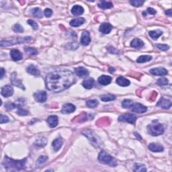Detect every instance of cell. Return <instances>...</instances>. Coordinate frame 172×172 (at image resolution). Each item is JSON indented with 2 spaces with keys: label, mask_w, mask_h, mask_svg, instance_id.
Wrapping results in <instances>:
<instances>
[{
  "label": "cell",
  "mask_w": 172,
  "mask_h": 172,
  "mask_svg": "<svg viewBox=\"0 0 172 172\" xmlns=\"http://www.w3.org/2000/svg\"><path fill=\"white\" fill-rule=\"evenodd\" d=\"M75 82V75L68 69L54 70L48 73L45 79L46 88L55 93L69 88Z\"/></svg>",
  "instance_id": "obj_1"
},
{
  "label": "cell",
  "mask_w": 172,
  "mask_h": 172,
  "mask_svg": "<svg viewBox=\"0 0 172 172\" xmlns=\"http://www.w3.org/2000/svg\"><path fill=\"white\" fill-rule=\"evenodd\" d=\"M26 161V159L16 161L5 156L4 161H3V165L8 171H18V170L24 169L26 167H25Z\"/></svg>",
  "instance_id": "obj_2"
},
{
  "label": "cell",
  "mask_w": 172,
  "mask_h": 172,
  "mask_svg": "<svg viewBox=\"0 0 172 172\" xmlns=\"http://www.w3.org/2000/svg\"><path fill=\"white\" fill-rule=\"evenodd\" d=\"M32 40V37L28 36V37H19L17 39H13L11 40H1V47L3 46H9L14 45L16 44H23V43L29 42L30 41Z\"/></svg>",
  "instance_id": "obj_3"
},
{
  "label": "cell",
  "mask_w": 172,
  "mask_h": 172,
  "mask_svg": "<svg viewBox=\"0 0 172 172\" xmlns=\"http://www.w3.org/2000/svg\"><path fill=\"white\" fill-rule=\"evenodd\" d=\"M98 160L100 163L105 165H109L111 166H116L117 162L114 158L108 154L104 150H101L98 155Z\"/></svg>",
  "instance_id": "obj_4"
},
{
  "label": "cell",
  "mask_w": 172,
  "mask_h": 172,
  "mask_svg": "<svg viewBox=\"0 0 172 172\" xmlns=\"http://www.w3.org/2000/svg\"><path fill=\"white\" fill-rule=\"evenodd\" d=\"M83 134L85 135L91 142V144L95 147H99L100 146V140L96 134L91 130H85L83 132Z\"/></svg>",
  "instance_id": "obj_5"
},
{
  "label": "cell",
  "mask_w": 172,
  "mask_h": 172,
  "mask_svg": "<svg viewBox=\"0 0 172 172\" xmlns=\"http://www.w3.org/2000/svg\"><path fill=\"white\" fill-rule=\"evenodd\" d=\"M164 128L161 124H151L148 126V132L152 136H159L163 133Z\"/></svg>",
  "instance_id": "obj_6"
},
{
  "label": "cell",
  "mask_w": 172,
  "mask_h": 172,
  "mask_svg": "<svg viewBox=\"0 0 172 172\" xmlns=\"http://www.w3.org/2000/svg\"><path fill=\"white\" fill-rule=\"evenodd\" d=\"M120 122H126L130 124H134L136 120V116L134 114H124L118 118Z\"/></svg>",
  "instance_id": "obj_7"
},
{
  "label": "cell",
  "mask_w": 172,
  "mask_h": 172,
  "mask_svg": "<svg viewBox=\"0 0 172 172\" xmlns=\"http://www.w3.org/2000/svg\"><path fill=\"white\" fill-rule=\"evenodd\" d=\"M1 95H2L3 96L5 97H10L13 95V87L9 85L3 86L2 88H1Z\"/></svg>",
  "instance_id": "obj_8"
},
{
  "label": "cell",
  "mask_w": 172,
  "mask_h": 172,
  "mask_svg": "<svg viewBox=\"0 0 172 172\" xmlns=\"http://www.w3.org/2000/svg\"><path fill=\"white\" fill-rule=\"evenodd\" d=\"M150 73L153 75L157 76H164L168 73L167 70L163 67H157L150 70Z\"/></svg>",
  "instance_id": "obj_9"
},
{
  "label": "cell",
  "mask_w": 172,
  "mask_h": 172,
  "mask_svg": "<svg viewBox=\"0 0 172 172\" xmlns=\"http://www.w3.org/2000/svg\"><path fill=\"white\" fill-rule=\"evenodd\" d=\"M34 98L38 102L42 103L46 100V92L44 91H37L34 94Z\"/></svg>",
  "instance_id": "obj_10"
},
{
  "label": "cell",
  "mask_w": 172,
  "mask_h": 172,
  "mask_svg": "<svg viewBox=\"0 0 172 172\" xmlns=\"http://www.w3.org/2000/svg\"><path fill=\"white\" fill-rule=\"evenodd\" d=\"M81 44L83 46H87L89 44V43L91 42V38H90V34L89 32L87 31H84L82 33L81 38Z\"/></svg>",
  "instance_id": "obj_11"
},
{
  "label": "cell",
  "mask_w": 172,
  "mask_h": 172,
  "mask_svg": "<svg viewBox=\"0 0 172 172\" xmlns=\"http://www.w3.org/2000/svg\"><path fill=\"white\" fill-rule=\"evenodd\" d=\"M157 106H159L163 109H169L171 106V101L168 99L161 97L157 103Z\"/></svg>",
  "instance_id": "obj_12"
},
{
  "label": "cell",
  "mask_w": 172,
  "mask_h": 172,
  "mask_svg": "<svg viewBox=\"0 0 172 172\" xmlns=\"http://www.w3.org/2000/svg\"><path fill=\"white\" fill-rule=\"evenodd\" d=\"M76 108L72 103H65L62 105L61 112L62 114H69V113L73 112L75 110Z\"/></svg>",
  "instance_id": "obj_13"
},
{
  "label": "cell",
  "mask_w": 172,
  "mask_h": 172,
  "mask_svg": "<svg viewBox=\"0 0 172 172\" xmlns=\"http://www.w3.org/2000/svg\"><path fill=\"white\" fill-rule=\"evenodd\" d=\"M146 110H147L146 108L140 103H134L133 106L132 108V110L134 112L138 113V114H142V113L145 112Z\"/></svg>",
  "instance_id": "obj_14"
},
{
  "label": "cell",
  "mask_w": 172,
  "mask_h": 172,
  "mask_svg": "<svg viewBox=\"0 0 172 172\" xmlns=\"http://www.w3.org/2000/svg\"><path fill=\"white\" fill-rule=\"evenodd\" d=\"M10 56L11 58L15 61H18V60L22 59L23 56L22 52L17 49H13L10 52Z\"/></svg>",
  "instance_id": "obj_15"
},
{
  "label": "cell",
  "mask_w": 172,
  "mask_h": 172,
  "mask_svg": "<svg viewBox=\"0 0 172 172\" xmlns=\"http://www.w3.org/2000/svg\"><path fill=\"white\" fill-rule=\"evenodd\" d=\"M11 83H12L13 85H14L15 86H17V87H20V88H22L23 89H24V85H23V84L22 83V81L18 79L17 78V75L15 73H13L11 74Z\"/></svg>",
  "instance_id": "obj_16"
},
{
  "label": "cell",
  "mask_w": 172,
  "mask_h": 172,
  "mask_svg": "<svg viewBox=\"0 0 172 172\" xmlns=\"http://www.w3.org/2000/svg\"><path fill=\"white\" fill-rule=\"evenodd\" d=\"M75 72L76 75L81 77H87V76H88L89 75L88 71H87L86 69H85L84 67H82L76 68L75 69Z\"/></svg>",
  "instance_id": "obj_17"
},
{
  "label": "cell",
  "mask_w": 172,
  "mask_h": 172,
  "mask_svg": "<svg viewBox=\"0 0 172 172\" xmlns=\"http://www.w3.org/2000/svg\"><path fill=\"white\" fill-rule=\"evenodd\" d=\"M46 121H47L48 124L50 128H54V127L57 126L58 124V117L55 116V115H52V116L48 117Z\"/></svg>",
  "instance_id": "obj_18"
},
{
  "label": "cell",
  "mask_w": 172,
  "mask_h": 172,
  "mask_svg": "<svg viewBox=\"0 0 172 172\" xmlns=\"http://www.w3.org/2000/svg\"><path fill=\"white\" fill-rule=\"evenodd\" d=\"M112 25L108 24V23H103V24H101L100 27H99V31L105 34L110 33V31L112 30Z\"/></svg>",
  "instance_id": "obj_19"
},
{
  "label": "cell",
  "mask_w": 172,
  "mask_h": 172,
  "mask_svg": "<svg viewBox=\"0 0 172 172\" xmlns=\"http://www.w3.org/2000/svg\"><path fill=\"white\" fill-rule=\"evenodd\" d=\"M112 81V77L108 75H101V77L98 78V82L102 85H107L111 83Z\"/></svg>",
  "instance_id": "obj_20"
},
{
  "label": "cell",
  "mask_w": 172,
  "mask_h": 172,
  "mask_svg": "<svg viewBox=\"0 0 172 172\" xmlns=\"http://www.w3.org/2000/svg\"><path fill=\"white\" fill-rule=\"evenodd\" d=\"M116 83L121 87H127L130 85V82L124 77H119L116 79Z\"/></svg>",
  "instance_id": "obj_21"
},
{
  "label": "cell",
  "mask_w": 172,
  "mask_h": 172,
  "mask_svg": "<svg viewBox=\"0 0 172 172\" xmlns=\"http://www.w3.org/2000/svg\"><path fill=\"white\" fill-rule=\"evenodd\" d=\"M63 143V140L61 138H57L52 142V147H53L54 151H58L61 148Z\"/></svg>",
  "instance_id": "obj_22"
},
{
  "label": "cell",
  "mask_w": 172,
  "mask_h": 172,
  "mask_svg": "<svg viewBox=\"0 0 172 172\" xmlns=\"http://www.w3.org/2000/svg\"><path fill=\"white\" fill-rule=\"evenodd\" d=\"M84 22H85V19L83 17H77V18L72 19L69 24L73 27H78L83 24Z\"/></svg>",
  "instance_id": "obj_23"
},
{
  "label": "cell",
  "mask_w": 172,
  "mask_h": 172,
  "mask_svg": "<svg viewBox=\"0 0 172 172\" xmlns=\"http://www.w3.org/2000/svg\"><path fill=\"white\" fill-rule=\"evenodd\" d=\"M148 148L153 152H162L163 150V146L157 143H150L148 145Z\"/></svg>",
  "instance_id": "obj_24"
},
{
  "label": "cell",
  "mask_w": 172,
  "mask_h": 172,
  "mask_svg": "<svg viewBox=\"0 0 172 172\" xmlns=\"http://www.w3.org/2000/svg\"><path fill=\"white\" fill-rule=\"evenodd\" d=\"M130 46L135 48H140L144 46V42L139 38H134L130 42Z\"/></svg>",
  "instance_id": "obj_25"
},
{
  "label": "cell",
  "mask_w": 172,
  "mask_h": 172,
  "mask_svg": "<svg viewBox=\"0 0 172 172\" xmlns=\"http://www.w3.org/2000/svg\"><path fill=\"white\" fill-rule=\"evenodd\" d=\"M26 71L28 73L32 74V75L35 76H39L40 74V71H39V70L35 67L34 64H30V65H29L28 67H27Z\"/></svg>",
  "instance_id": "obj_26"
},
{
  "label": "cell",
  "mask_w": 172,
  "mask_h": 172,
  "mask_svg": "<svg viewBox=\"0 0 172 172\" xmlns=\"http://www.w3.org/2000/svg\"><path fill=\"white\" fill-rule=\"evenodd\" d=\"M94 84V79L93 78H89V79L84 80L82 83V85L87 89H90L93 87Z\"/></svg>",
  "instance_id": "obj_27"
},
{
  "label": "cell",
  "mask_w": 172,
  "mask_h": 172,
  "mask_svg": "<svg viewBox=\"0 0 172 172\" xmlns=\"http://www.w3.org/2000/svg\"><path fill=\"white\" fill-rule=\"evenodd\" d=\"M89 115L88 114H87L86 112H83L81 113V114H79V116L75 117V120H74L77 122H85V121L87 120V118H89Z\"/></svg>",
  "instance_id": "obj_28"
},
{
  "label": "cell",
  "mask_w": 172,
  "mask_h": 172,
  "mask_svg": "<svg viewBox=\"0 0 172 172\" xmlns=\"http://www.w3.org/2000/svg\"><path fill=\"white\" fill-rule=\"evenodd\" d=\"M84 9L83 7L80 6L79 5H76L75 6L73 7V8L71 9V12L73 15H79L82 14L83 13Z\"/></svg>",
  "instance_id": "obj_29"
},
{
  "label": "cell",
  "mask_w": 172,
  "mask_h": 172,
  "mask_svg": "<svg viewBox=\"0 0 172 172\" xmlns=\"http://www.w3.org/2000/svg\"><path fill=\"white\" fill-rule=\"evenodd\" d=\"M98 7L101 9H110L112 8L113 7V4L110 1H101L98 4Z\"/></svg>",
  "instance_id": "obj_30"
},
{
  "label": "cell",
  "mask_w": 172,
  "mask_h": 172,
  "mask_svg": "<svg viewBox=\"0 0 172 172\" xmlns=\"http://www.w3.org/2000/svg\"><path fill=\"white\" fill-rule=\"evenodd\" d=\"M163 34L162 31L159 30H153V31H150L148 32V34L149 36L151 37L153 40H156L160 36H161V34Z\"/></svg>",
  "instance_id": "obj_31"
},
{
  "label": "cell",
  "mask_w": 172,
  "mask_h": 172,
  "mask_svg": "<svg viewBox=\"0 0 172 172\" xmlns=\"http://www.w3.org/2000/svg\"><path fill=\"white\" fill-rule=\"evenodd\" d=\"M133 105L134 103L132 102V101L130 100V99H124V100L122 101V107L126 109H132Z\"/></svg>",
  "instance_id": "obj_32"
},
{
  "label": "cell",
  "mask_w": 172,
  "mask_h": 172,
  "mask_svg": "<svg viewBox=\"0 0 172 172\" xmlns=\"http://www.w3.org/2000/svg\"><path fill=\"white\" fill-rule=\"evenodd\" d=\"M32 13L34 17H38V18H41L42 17V11L38 7H35L32 9Z\"/></svg>",
  "instance_id": "obj_33"
},
{
  "label": "cell",
  "mask_w": 172,
  "mask_h": 172,
  "mask_svg": "<svg viewBox=\"0 0 172 172\" xmlns=\"http://www.w3.org/2000/svg\"><path fill=\"white\" fill-rule=\"evenodd\" d=\"M152 59V56L149 55H142L140 56V57H138L136 60L137 62L139 63H142V62H146L148 61H150Z\"/></svg>",
  "instance_id": "obj_34"
},
{
  "label": "cell",
  "mask_w": 172,
  "mask_h": 172,
  "mask_svg": "<svg viewBox=\"0 0 172 172\" xmlns=\"http://www.w3.org/2000/svg\"><path fill=\"white\" fill-rule=\"evenodd\" d=\"M134 171H146V169L145 167V165H142L140 163H134Z\"/></svg>",
  "instance_id": "obj_35"
},
{
  "label": "cell",
  "mask_w": 172,
  "mask_h": 172,
  "mask_svg": "<svg viewBox=\"0 0 172 172\" xmlns=\"http://www.w3.org/2000/svg\"><path fill=\"white\" fill-rule=\"evenodd\" d=\"M116 99L115 95L112 94H105L101 96V100L103 101H109L114 100Z\"/></svg>",
  "instance_id": "obj_36"
},
{
  "label": "cell",
  "mask_w": 172,
  "mask_h": 172,
  "mask_svg": "<svg viewBox=\"0 0 172 172\" xmlns=\"http://www.w3.org/2000/svg\"><path fill=\"white\" fill-rule=\"evenodd\" d=\"M24 50L26 53H28L30 54V55H32V56L36 55V54H38V50H37L36 48H35L25 47Z\"/></svg>",
  "instance_id": "obj_37"
},
{
  "label": "cell",
  "mask_w": 172,
  "mask_h": 172,
  "mask_svg": "<svg viewBox=\"0 0 172 172\" xmlns=\"http://www.w3.org/2000/svg\"><path fill=\"white\" fill-rule=\"evenodd\" d=\"M96 123L97 125H99V126H107V125L110 124V121H109L108 118H101L100 120H99Z\"/></svg>",
  "instance_id": "obj_38"
},
{
  "label": "cell",
  "mask_w": 172,
  "mask_h": 172,
  "mask_svg": "<svg viewBox=\"0 0 172 172\" xmlns=\"http://www.w3.org/2000/svg\"><path fill=\"white\" fill-rule=\"evenodd\" d=\"M46 144V139L44 137H40L36 140L35 144L38 146H44Z\"/></svg>",
  "instance_id": "obj_39"
},
{
  "label": "cell",
  "mask_w": 172,
  "mask_h": 172,
  "mask_svg": "<svg viewBox=\"0 0 172 172\" xmlns=\"http://www.w3.org/2000/svg\"><path fill=\"white\" fill-rule=\"evenodd\" d=\"M86 105L88 108H94L97 107V105H98V101L95 99H90L88 100L86 102Z\"/></svg>",
  "instance_id": "obj_40"
},
{
  "label": "cell",
  "mask_w": 172,
  "mask_h": 172,
  "mask_svg": "<svg viewBox=\"0 0 172 172\" xmlns=\"http://www.w3.org/2000/svg\"><path fill=\"white\" fill-rule=\"evenodd\" d=\"M48 159V157L46 156H44V155H41L40 157L38 158V159L36 161V165H42L43 164H44L46 163V160Z\"/></svg>",
  "instance_id": "obj_41"
},
{
  "label": "cell",
  "mask_w": 172,
  "mask_h": 172,
  "mask_svg": "<svg viewBox=\"0 0 172 172\" xmlns=\"http://www.w3.org/2000/svg\"><path fill=\"white\" fill-rule=\"evenodd\" d=\"M129 2H130L132 6L140 7L144 3V1H141V0H132V1H130Z\"/></svg>",
  "instance_id": "obj_42"
},
{
  "label": "cell",
  "mask_w": 172,
  "mask_h": 172,
  "mask_svg": "<svg viewBox=\"0 0 172 172\" xmlns=\"http://www.w3.org/2000/svg\"><path fill=\"white\" fill-rule=\"evenodd\" d=\"M13 30L15 32L17 33H22L24 32V29H23L22 26H20V25L18 24H15L14 26H13Z\"/></svg>",
  "instance_id": "obj_43"
},
{
  "label": "cell",
  "mask_w": 172,
  "mask_h": 172,
  "mask_svg": "<svg viewBox=\"0 0 172 172\" xmlns=\"http://www.w3.org/2000/svg\"><path fill=\"white\" fill-rule=\"evenodd\" d=\"M157 83L158 85H165L168 83V79H166V78H165V77L160 78V79L157 80Z\"/></svg>",
  "instance_id": "obj_44"
},
{
  "label": "cell",
  "mask_w": 172,
  "mask_h": 172,
  "mask_svg": "<svg viewBox=\"0 0 172 172\" xmlns=\"http://www.w3.org/2000/svg\"><path fill=\"white\" fill-rule=\"evenodd\" d=\"M5 107L6 108L7 110H13L15 107H17V105L12 102H7L5 104Z\"/></svg>",
  "instance_id": "obj_45"
},
{
  "label": "cell",
  "mask_w": 172,
  "mask_h": 172,
  "mask_svg": "<svg viewBox=\"0 0 172 172\" xmlns=\"http://www.w3.org/2000/svg\"><path fill=\"white\" fill-rule=\"evenodd\" d=\"M18 108V110H17V114L19 115H20V116H26L28 114V112L26 110H24V109H23L22 108H21L20 106L17 108Z\"/></svg>",
  "instance_id": "obj_46"
},
{
  "label": "cell",
  "mask_w": 172,
  "mask_h": 172,
  "mask_svg": "<svg viewBox=\"0 0 172 172\" xmlns=\"http://www.w3.org/2000/svg\"><path fill=\"white\" fill-rule=\"evenodd\" d=\"M156 46L159 48V49L161 50H167L169 48V46L167 45V44H157Z\"/></svg>",
  "instance_id": "obj_47"
},
{
  "label": "cell",
  "mask_w": 172,
  "mask_h": 172,
  "mask_svg": "<svg viewBox=\"0 0 172 172\" xmlns=\"http://www.w3.org/2000/svg\"><path fill=\"white\" fill-rule=\"evenodd\" d=\"M28 24H30V26H32V28L34 29V30H36V29H38V24H37L36 22L33 21V20H32V19H28Z\"/></svg>",
  "instance_id": "obj_48"
},
{
  "label": "cell",
  "mask_w": 172,
  "mask_h": 172,
  "mask_svg": "<svg viewBox=\"0 0 172 172\" xmlns=\"http://www.w3.org/2000/svg\"><path fill=\"white\" fill-rule=\"evenodd\" d=\"M9 121V118L8 117L6 116H4V115L1 114V118H0V123L1 124H3V123L7 122Z\"/></svg>",
  "instance_id": "obj_49"
},
{
  "label": "cell",
  "mask_w": 172,
  "mask_h": 172,
  "mask_svg": "<svg viewBox=\"0 0 172 172\" xmlns=\"http://www.w3.org/2000/svg\"><path fill=\"white\" fill-rule=\"evenodd\" d=\"M44 15H45V16L48 17H50L52 15V9H50L49 8H46V9H45V10H44Z\"/></svg>",
  "instance_id": "obj_50"
},
{
  "label": "cell",
  "mask_w": 172,
  "mask_h": 172,
  "mask_svg": "<svg viewBox=\"0 0 172 172\" xmlns=\"http://www.w3.org/2000/svg\"><path fill=\"white\" fill-rule=\"evenodd\" d=\"M146 11H147V13H150V14H155L156 12H157L155 9L151 8V7H148V8L146 9Z\"/></svg>",
  "instance_id": "obj_51"
},
{
  "label": "cell",
  "mask_w": 172,
  "mask_h": 172,
  "mask_svg": "<svg viewBox=\"0 0 172 172\" xmlns=\"http://www.w3.org/2000/svg\"><path fill=\"white\" fill-rule=\"evenodd\" d=\"M165 14L167 15L168 16L171 17V9H169V10L165 11Z\"/></svg>",
  "instance_id": "obj_52"
},
{
  "label": "cell",
  "mask_w": 172,
  "mask_h": 172,
  "mask_svg": "<svg viewBox=\"0 0 172 172\" xmlns=\"http://www.w3.org/2000/svg\"><path fill=\"white\" fill-rule=\"evenodd\" d=\"M0 71H1V79H2L3 75H4V69H3V68H1Z\"/></svg>",
  "instance_id": "obj_53"
}]
</instances>
